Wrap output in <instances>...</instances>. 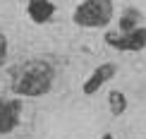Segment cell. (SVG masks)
<instances>
[{
  "mask_svg": "<svg viewBox=\"0 0 146 139\" xmlns=\"http://www.w3.org/2000/svg\"><path fill=\"white\" fill-rule=\"evenodd\" d=\"M115 3L113 0H84L72 12V22L82 29H101L113 22Z\"/></svg>",
  "mask_w": 146,
  "mask_h": 139,
  "instance_id": "obj_2",
  "label": "cell"
},
{
  "mask_svg": "<svg viewBox=\"0 0 146 139\" xmlns=\"http://www.w3.org/2000/svg\"><path fill=\"white\" fill-rule=\"evenodd\" d=\"M115 72H117V65H115V63H103V65H98V67L89 74V79L84 82L82 91L86 94V96H94V94L103 86V84H108V82L113 79Z\"/></svg>",
  "mask_w": 146,
  "mask_h": 139,
  "instance_id": "obj_4",
  "label": "cell"
},
{
  "mask_svg": "<svg viewBox=\"0 0 146 139\" xmlns=\"http://www.w3.org/2000/svg\"><path fill=\"white\" fill-rule=\"evenodd\" d=\"M19 113H22L19 98L0 101V134H10V132L19 125Z\"/></svg>",
  "mask_w": 146,
  "mask_h": 139,
  "instance_id": "obj_5",
  "label": "cell"
},
{
  "mask_svg": "<svg viewBox=\"0 0 146 139\" xmlns=\"http://www.w3.org/2000/svg\"><path fill=\"white\" fill-rule=\"evenodd\" d=\"M108 106H110V110H113V115H122V113L127 110V96L122 91H110L108 94Z\"/></svg>",
  "mask_w": 146,
  "mask_h": 139,
  "instance_id": "obj_8",
  "label": "cell"
},
{
  "mask_svg": "<svg viewBox=\"0 0 146 139\" xmlns=\"http://www.w3.org/2000/svg\"><path fill=\"white\" fill-rule=\"evenodd\" d=\"M27 15L34 24H48L53 19V15H55V5L50 0H29Z\"/></svg>",
  "mask_w": 146,
  "mask_h": 139,
  "instance_id": "obj_6",
  "label": "cell"
},
{
  "mask_svg": "<svg viewBox=\"0 0 146 139\" xmlns=\"http://www.w3.org/2000/svg\"><path fill=\"white\" fill-rule=\"evenodd\" d=\"M53 82H55V67L48 60L34 58V60H27V63L17 65L12 70L10 89L17 96L38 98V96H46L53 89Z\"/></svg>",
  "mask_w": 146,
  "mask_h": 139,
  "instance_id": "obj_1",
  "label": "cell"
},
{
  "mask_svg": "<svg viewBox=\"0 0 146 139\" xmlns=\"http://www.w3.org/2000/svg\"><path fill=\"white\" fill-rule=\"evenodd\" d=\"M101 139H115V137H113V134H110V132H108V134H103V137H101Z\"/></svg>",
  "mask_w": 146,
  "mask_h": 139,
  "instance_id": "obj_10",
  "label": "cell"
},
{
  "mask_svg": "<svg viewBox=\"0 0 146 139\" xmlns=\"http://www.w3.org/2000/svg\"><path fill=\"white\" fill-rule=\"evenodd\" d=\"M5 60H7V36L0 34V67L5 65Z\"/></svg>",
  "mask_w": 146,
  "mask_h": 139,
  "instance_id": "obj_9",
  "label": "cell"
},
{
  "mask_svg": "<svg viewBox=\"0 0 146 139\" xmlns=\"http://www.w3.org/2000/svg\"><path fill=\"white\" fill-rule=\"evenodd\" d=\"M141 19H144V15H141L139 7H125L122 10V17H120V22H117V27H120L122 34H127V31H134V29L141 27Z\"/></svg>",
  "mask_w": 146,
  "mask_h": 139,
  "instance_id": "obj_7",
  "label": "cell"
},
{
  "mask_svg": "<svg viewBox=\"0 0 146 139\" xmlns=\"http://www.w3.org/2000/svg\"><path fill=\"white\" fill-rule=\"evenodd\" d=\"M106 43L110 48H115V51H122V53H139V51L146 48V27H139V29L127 31V34L108 31L106 34Z\"/></svg>",
  "mask_w": 146,
  "mask_h": 139,
  "instance_id": "obj_3",
  "label": "cell"
}]
</instances>
